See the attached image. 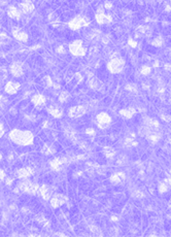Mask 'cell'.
<instances>
[{
  "instance_id": "1",
  "label": "cell",
  "mask_w": 171,
  "mask_h": 237,
  "mask_svg": "<svg viewBox=\"0 0 171 237\" xmlns=\"http://www.w3.org/2000/svg\"><path fill=\"white\" fill-rule=\"evenodd\" d=\"M9 139L18 145L28 146L31 145L34 141V135L28 130L13 129L8 134Z\"/></svg>"
},
{
  "instance_id": "2",
  "label": "cell",
  "mask_w": 171,
  "mask_h": 237,
  "mask_svg": "<svg viewBox=\"0 0 171 237\" xmlns=\"http://www.w3.org/2000/svg\"><path fill=\"white\" fill-rule=\"evenodd\" d=\"M125 60L121 57H114L111 58L110 60L107 62V70L112 74H118L121 73L125 68Z\"/></svg>"
},
{
  "instance_id": "3",
  "label": "cell",
  "mask_w": 171,
  "mask_h": 237,
  "mask_svg": "<svg viewBox=\"0 0 171 237\" xmlns=\"http://www.w3.org/2000/svg\"><path fill=\"white\" fill-rule=\"evenodd\" d=\"M68 51L74 57H84L87 53V49L84 48V41L82 39H75L72 42H70Z\"/></svg>"
},
{
  "instance_id": "4",
  "label": "cell",
  "mask_w": 171,
  "mask_h": 237,
  "mask_svg": "<svg viewBox=\"0 0 171 237\" xmlns=\"http://www.w3.org/2000/svg\"><path fill=\"white\" fill-rule=\"evenodd\" d=\"M90 25V20L89 18L84 16H77L75 18H73L72 20L69 21L68 27L73 30V31H77L80 29L84 28V27H88Z\"/></svg>"
},
{
  "instance_id": "5",
  "label": "cell",
  "mask_w": 171,
  "mask_h": 237,
  "mask_svg": "<svg viewBox=\"0 0 171 237\" xmlns=\"http://www.w3.org/2000/svg\"><path fill=\"white\" fill-rule=\"evenodd\" d=\"M19 189H20L21 191H23L24 193L35 195L36 193H38L39 186H38L37 184H35V182H31V180H27V178H24V180L19 184Z\"/></svg>"
},
{
  "instance_id": "6",
  "label": "cell",
  "mask_w": 171,
  "mask_h": 237,
  "mask_svg": "<svg viewBox=\"0 0 171 237\" xmlns=\"http://www.w3.org/2000/svg\"><path fill=\"white\" fill-rule=\"evenodd\" d=\"M112 122V119L107 113L103 111V113H98L96 117V124H97L98 128L101 130H105V129L109 128Z\"/></svg>"
},
{
  "instance_id": "7",
  "label": "cell",
  "mask_w": 171,
  "mask_h": 237,
  "mask_svg": "<svg viewBox=\"0 0 171 237\" xmlns=\"http://www.w3.org/2000/svg\"><path fill=\"white\" fill-rule=\"evenodd\" d=\"M88 113V107L86 105H74L68 109V115L72 119L82 117Z\"/></svg>"
},
{
  "instance_id": "8",
  "label": "cell",
  "mask_w": 171,
  "mask_h": 237,
  "mask_svg": "<svg viewBox=\"0 0 171 237\" xmlns=\"http://www.w3.org/2000/svg\"><path fill=\"white\" fill-rule=\"evenodd\" d=\"M95 20L99 25H105V24L110 23L111 20H112V18H111L110 15L105 13L103 7H100V8L97 9V11H96V13H95Z\"/></svg>"
},
{
  "instance_id": "9",
  "label": "cell",
  "mask_w": 171,
  "mask_h": 237,
  "mask_svg": "<svg viewBox=\"0 0 171 237\" xmlns=\"http://www.w3.org/2000/svg\"><path fill=\"white\" fill-rule=\"evenodd\" d=\"M68 197H66L63 194H55L51 197L50 202H51V206L53 208H58L61 205L65 204L66 202H68Z\"/></svg>"
},
{
  "instance_id": "10",
  "label": "cell",
  "mask_w": 171,
  "mask_h": 237,
  "mask_svg": "<svg viewBox=\"0 0 171 237\" xmlns=\"http://www.w3.org/2000/svg\"><path fill=\"white\" fill-rule=\"evenodd\" d=\"M20 88H21L20 82H15V80H9V82H7L6 85H5L4 90L8 95H13V94L18 93Z\"/></svg>"
},
{
  "instance_id": "11",
  "label": "cell",
  "mask_w": 171,
  "mask_h": 237,
  "mask_svg": "<svg viewBox=\"0 0 171 237\" xmlns=\"http://www.w3.org/2000/svg\"><path fill=\"white\" fill-rule=\"evenodd\" d=\"M9 71H10L11 76H13L15 78H20L24 74V68H23L22 63L20 62H15L10 65L9 67Z\"/></svg>"
},
{
  "instance_id": "12",
  "label": "cell",
  "mask_w": 171,
  "mask_h": 237,
  "mask_svg": "<svg viewBox=\"0 0 171 237\" xmlns=\"http://www.w3.org/2000/svg\"><path fill=\"white\" fill-rule=\"evenodd\" d=\"M47 111H49L50 115L53 117H55V119H60L63 115V109L57 104L50 105V106L47 107Z\"/></svg>"
},
{
  "instance_id": "13",
  "label": "cell",
  "mask_w": 171,
  "mask_h": 237,
  "mask_svg": "<svg viewBox=\"0 0 171 237\" xmlns=\"http://www.w3.org/2000/svg\"><path fill=\"white\" fill-rule=\"evenodd\" d=\"M34 171L32 168L30 167H24V168H21L17 171V177L20 178V180H24V178H29L31 175H33Z\"/></svg>"
},
{
  "instance_id": "14",
  "label": "cell",
  "mask_w": 171,
  "mask_h": 237,
  "mask_svg": "<svg viewBox=\"0 0 171 237\" xmlns=\"http://www.w3.org/2000/svg\"><path fill=\"white\" fill-rule=\"evenodd\" d=\"M65 163H66V160H65V159H60V158H56V159L52 160V161L50 162L52 169H53V170H55V171H60Z\"/></svg>"
},
{
  "instance_id": "15",
  "label": "cell",
  "mask_w": 171,
  "mask_h": 237,
  "mask_svg": "<svg viewBox=\"0 0 171 237\" xmlns=\"http://www.w3.org/2000/svg\"><path fill=\"white\" fill-rule=\"evenodd\" d=\"M38 194L41 196L45 200H50L52 197V192L50 190V188L45 185H42V186H39V189H38Z\"/></svg>"
},
{
  "instance_id": "16",
  "label": "cell",
  "mask_w": 171,
  "mask_h": 237,
  "mask_svg": "<svg viewBox=\"0 0 171 237\" xmlns=\"http://www.w3.org/2000/svg\"><path fill=\"white\" fill-rule=\"evenodd\" d=\"M21 13H30L31 11L34 10V4L31 2V1H24L20 4V8Z\"/></svg>"
},
{
  "instance_id": "17",
  "label": "cell",
  "mask_w": 171,
  "mask_h": 237,
  "mask_svg": "<svg viewBox=\"0 0 171 237\" xmlns=\"http://www.w3.org/2000/svg\"><path fill=\"white\" fill-rule=\"evenodd\" d=\"M13 36L15 39H17L18 41L21 42H26L28 40V34L25 33L24 31H21V30H15L13 31Z\"/></svg>"
},
{
  "instance_id": "18",
  "label": "cell",
  "mask_w": 171,
  "mask_h": 237,
  "mask_svg": "<svg viewBox=\"0 0 171 237\" xmlns=\"http://www.w3.org/2000/svg\"><path fill=\"white\" fill-rule=\"evenodd\" d=\"M119 113H120V115H122L123 117H125V119H131L136 113V110L133 107H127V108L121 109Z\"/></svg>"
},
{
  "instance_id": "19",
  "label": "cell",
  "mask_w": 171,
  "mask_h": 237,
  "mask_svg": "<svg viewBox=\"0 0 171 237\" xmlns=\"http://www.w3.org/2000/svg\"><path fill=\"white\" fill-rule=\"evenodd\" d=\"M32 103L36 106H43L45 104V97L41 94H37L32 97Z\"/></svg>"
},
{
  "instance_id": "20",
  "label": "cell",
  "mask_w": 171,
  "mask_h": 237,
  "mask_svg": "<svg viewBox=\"0 0 171 237\" xmlns=\"http://www.w3.org/2000/svg\"><path fill=\"white\" fill-rule=\"evenodd\" d=\"M109 180H110V182H112V184H120V182H122L123 180H125V174L123 172L113 173V174L109 177Z\"/></svg>"
},
{
  "instance_id": "21",
  "label": "cell",
  "mask_w": 171,
  "mask_h": 237,
  "mask_svg": "<svg viewBox=\"0 0 171 237\" xmlns=\"http://www.w3.org/2000/svg\"><path fill=\"white\" fill-rule=\"evenodd\" d=\"M8 16L11 19H19L21 17V10L19 8H17L16 6H10L7 10Z\"/></svg>"
},
{
  "instance_id": "22",
  "label": "cell",
  "mask_w": 171,
  "mask_h": 237,
  "mask_svg": "<svg viewBox=\"0 0 171 237\" xmlns=\"http://www.w3.org/2000/svg\"><path fill=\"white\" fill-rule=\"evenodd\" d=\"M69 98H70V94L66 91H63L61 92V94L59 95V101H60L61 103H65V102L68 101Z\"/></svg>"
},
{
  "instance_id": "23",
  "label": "cell",
  "mask_w": 171,
  "mask_h": 237,
  "mask_svg": "<svg viewBox=\"0 0 171 237\" xmlns=\"http://www.w3.org/2000/svg\"><path fill=\"white\" fill-rule=\"evenodd\" d=\"M104 154L106 158H112L113 156L116 155V151L112 148H110V146H106V148H104Z\"/></svg>"
},
{
  "instance_id": "24",
  "label": "cell",
  "mask_w": 171,
  "mask_h": 237,
  "mask_svg": "<svg viewBox=\"0 0 171 237\" xmlns=\"http://www.w3.org/2000/svg\"><path fill=\"white\" fill-rule=\"evenodd\" d=\"M168 189H169V186L165 182H162L159 185V192H160V193H165V192L168 191Z\"/></svg>"
},
{
  "instance_id": "25",
  "label": "cell",
  "mask_w": 171,
  "mask_h": 237,
  "mask_svg": "<svg viewBox=\"0 0 171 237\" xmlns=\"http://www.w3.org/2000/svg\"><path fill=\"white\" fill-rule=\"evenodd\" d=\"M98 80H96L95 78H91L89 80V86H90V88H92V89H98Z\"/></svg>"
},
{
  "instance_id": "26",
  "label": "cell",
  "mask_w": 171,
  "mask_h": 237,
  "mask_svg": "<svg viewBox=\"0 0 171 237\" xmlns=\"http://www.w3.org/2000/svg\"><path fill=\"white\" fill-rule=\"evenodd\" d=\"M151 44L155 45V47H161L163 44V39L161 37H157L151 41Z\"/></svg>"
},
{
  "instance_id": "27",
  "label": "cell",
  "mask_w": 171,
  "mask_h": 237,
  "mask_svg": "<svg viewBox=\"0 0 171 237\" xmlns=\"http://www.w3.org/2000/svg\"><path fill=\"white\" fill-rule=\"evenodd\" d=\"M151 71V68L149 66H147V65H144V66H142L141 68V73L142 74H144V76H147V74H149Z\"/></svg>"
},
{
  "instance_id": "28",
  "label": "cell",
  "mask_w": 171,
  "mask_h": 237,
  "mask_svg": "<svg viewBox=\"0 0 171 237\" xmlns=\"http://www.w3.org/2000/svg\"><path fill=\"white\" fill-rule=\"evenodd\" d=\"M43 152H45V154H47V155H50V154L53 153V150L50 149L49 146H45V148H43Z\"/></svg>"
},
{
  "instance_id": "29",
  "label": "cell",
  "mask_w": 171,
  "mask_h": 237,
  "mask_svg": "<svg viewBox=\"0 0 171 237\" xmlns=\"http://www.w3.org/2000/svg\"><path fill=\"white\" fill-rule=\"evenodd\" d=\"M86 133H87L88 135H95V131H94V129H91V128H89V129H87L86 130Z\"/></svg>"
},
{
  "instance_id": "30",
  "label": "cell",
  "mask_w": 171,
  "mask_h": 237,
  "mask_svg": "<svg viewBox=\"0 0 171 237\" xmlns=\"http://www.w3.org/2000/svg\"><path fill=\"white\" fill-rule=\"evenodd\" d=\"M4 178H5V173H4V171L0 169V180H3Z\"/></svg>"
},
{
  "instance_id": "31",
  "label": "cell",
  "mask_w": 171,
  "mask_h": 237,
  "mask_svg": "<svg viewBox=\"0 0 171 237\" xmlns=\"http://www.w3.org/2000/svg\"><path fill=\"white\" fill-rule=\"evenodd\" d=\"M3 133H4V128H3V125L0 123V137L3 135Z\"/></svg>"
},
{
  "instance_id": "32",
  "label": "cell",
  "mask_w": 171,
  "mask_h": 237,
  "mask_svg": "<svg viewBox=\"0 0 171 237\" xmlns=\"http://www.w3.org/2000/svg\"><path fill=\"white\" fill-rule=\"evenodd\" d=\"M129 43H130V45H131L132 48H135L136 47V41H133L131 38L129 39Z\"/></svg>"
},
{
  "instance_id": "33",
  "label": "cell",
  "mask_w": 171,
  "mask_h": 237,
  "mask_svg": "<svg viewBox=\"0 0 171 237\" xmlns=\"http://www.w3.org/2000/svg\"><path fill=\"white\" fill-rule=\"evenodd\" d=\"M104 6H105V8H106V9H109V8H111V6H112V4H111L110 2H105Z\"/></svg>"
},
{
  "instance_id": "34",
  "label": "cell",
  "mask_w": 171,
  "mask_h": 237,
  "mask_svg": "<svg viewBox=\"0 0 171 237\" xmlns=\"http://www.w3.org/2000/svg\"><path fill=\"white\" fill-rule=\"evenodd\" d=\"M0 159H1V156H0Z\"/></svg>"
}]
</instances>
